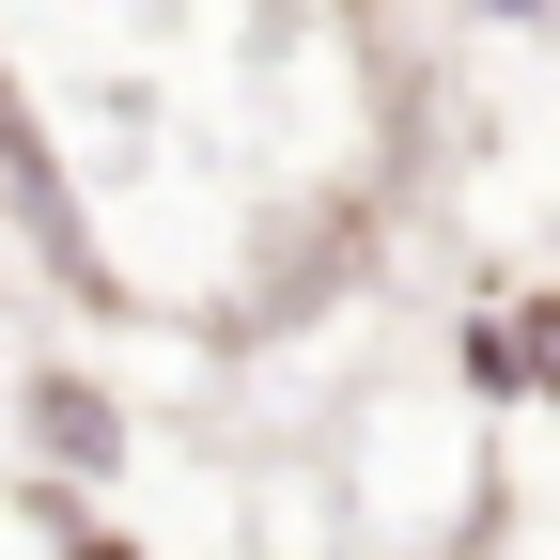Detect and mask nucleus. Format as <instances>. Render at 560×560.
Here are the masks:
<instances>
[{
  "mask_svg": "<svg viewBox=\"0 0 560 560\" xmlns=\"http://www.w3.org/2000/svg\"><path fill=\"white\" fill-rule=\"evenodd\" d=\"M482 16H560V0H482Z\"/></svg>",
  "mask_w": 560,
  "mask_h": 560,
  "instance_id": "nucleus-4",
  "label": "nucleus"
},
{
  "mask_svg": "<svg viewBox=\"0 0 560 560\" xmlns=\"http://www.w3.org/2000/svg\"><path fill=\"white\" fill-rule=\"evenodd\" d=\"M32 436H47L62 467H109V452H125V420H109L79 374H32Z\"/></svg>",
  "mask_w": 560,
  "mask_h": 560,
  "instance_id": "nucleus-1",
  "label": "nucleus"
},
{
  "mask_svg": "<svg viewBox=\"0 0 560 560\" xmlns=\"http://www.w3.org/2000/svg\"><path fill=\"white\" fill-rule=\"evenodd\" d=\"M79 560H140V545H109V529H79Z\"/></svg>",
  "mask_w": 560,
  "mask_h": 560,
  "instance_id": "nucleus-3",
  "label": "nucleus"
},
{
  "mask_svg": "<svg viewBox=\"0 0 560 560\" xmlns=\"http://www.w3.org/2000/svg\"><path fill=\"white\" fill-rule=\"evenodd\" d=\"M499 327H514V389H545V405H560V280H545L529 312H499Z\"/></svg>",
  "mask_w": 560,
  "mask_h": 560,
  "instance_id": "nucleus-2",
  "label": "nucleus"
}]
</instances>
